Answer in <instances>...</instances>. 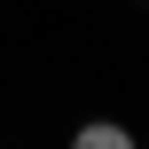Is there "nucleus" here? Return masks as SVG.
Masks as SVG:
<instances>
[{"instance_id": "nucleus-1", "label": "nucleus", "mask_w": 149, "mask_h": 149, "mask_svg": "<svg viewBox=\"0 0 149 149\" xmlns=\"http://www.w3.org/2000/svg\"><path fill=\"white\" fill-rule=\"evenodd\" d=\"M71 149H134V134H126L118 118H94V126H79V134H71Z\"/></svg>"}]
</instances>
